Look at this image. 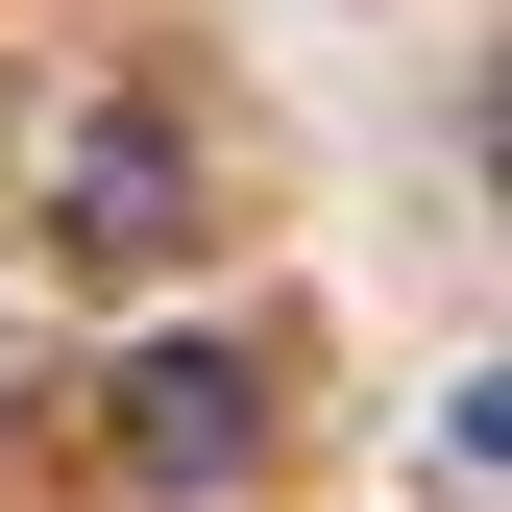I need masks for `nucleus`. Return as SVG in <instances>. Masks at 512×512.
<instances>
[{
    "label": "nucleus",
    "instance_id": "1",
    "mask_svg": "<svg viewBox=\"0 0 512 512\" xmlns=\"http://www.w3.org/2000/svg\"><path fill=\"white\" fill-rule=\"evenodd\" d=\"M98 464L147 488V512H220L244 464H269V342H122V391H98Z\"/></svg>",
    "mask_w": 512,
    "mask_h": 512
},
{
    "label": "nucleus",
    "instance_id": "2",
    "mask_svg": "<svg viewBox=\"0 0 512 512\" xmlns=\"http://www.w3.org/2000/svg\"><path fill=\"white\" fill-rule=\"evenodd\" d=\"M49 244H74V269H171V244H196V122L171 98H74L49 122Z\"/></svg>",
    "mask_w": 512,
    "mask_h": 512
}]
</instances>
